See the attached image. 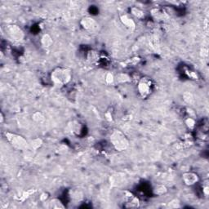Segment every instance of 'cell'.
<instances>
[{
	"mask_svg": "<svg viewBox=\"0 0 209 209\" xmlns=\"http://www.w3.org/2000/svg\"><path fill=\"white\" fill-rule=\"evenodd\" d=\"M72 73L69 69L64 67H57L51 73V80L55 85L64 86L70 82Z\"/></svg>",
	"mask_w": 209,
	"mask_h": 209,
	"instance_id": "1",
	"label": "cell"
},
{
	"mask_svg": "<svg viewBox=\"0 0 209 209\" xmlns=\"http://www.w3.org/2000/svg\"><path fill=\"white\" fill-rule=\"evenodd\" d=\"M110 142L113 145L114 148L118 151H124L127 149L129 142L124 133L118 130H115L110 136Z\"/></svg>",
	"mask_w": 209,
	"mask_h": 209,
	"instance_id": "2",
	"label": "cell"
},
{
	"mask_svg": "<svg viewBox=\"0 0 209 209\" xmlns=\"http://www.w3.org/2000/svg\"><path fill=\"white\" fill-rule=\"evenodd\" d=\"M6 137L15 148L22 150V149H25L28 146V142L26 141V140L21 136L8 132V133H6Z\"/></svg>",
	"mask_w": 209,
	"mask_h": 209,
	"instance_id": "3",
	"label": "cell"
},
{
	"mask_svg": "<svg viewBox=\"0 0 209 209\" xmlns=\"http://www.w3.org/2000/svg\"><path fill=\"white\" fill-rule=\"evenodd\" d=\"M152 88L151 79L148 78H142L139 81L137 85L138 92L142 97H146L150 94Z\"/></svg>",
	"mask_w": 209,
	"mask_h": 209,
	"instance_id": "4",
	"label": "cell"
},
{
	"mask_svg": "<svg viewBox=\"0 0 209 209\" xmlns=\"http://www.w3.org/2000/svg\"><path fill=\"white\" fill-rule=\"evenodd\" d=\"M8 32L10 37L15 41H21L24 38V32L17 25H10L8 29Z\"/></svg>",
	"mask_w": 209,
	"mask_h": 209,
	"instance_id": "5",
	"label": "cell"
},
{
	"mask_svg": "<svg viewBox=\"0 0 209 209\" xmlns=\"http://www.w3.org/2000/svg\"><path fill=\"white\" fill-rule=\"evenodd\" d=\"M198 180H199V178H198V174L192 172H187L183 173V175H182V181L186 185H189V186H191V185H194L196 183H198Z\"/></svg>",
	"mask_w": 209,
	"mask_h": 209,
	"instance_id": "6",
	"label": "cell"
},
{
	"mask_svg": "<svg viewBox=\"0 0 209 209\" xmlns=\"http://www.w3.org/2000/svg\"><path fill=\"white\" fill-rule=\"evenodd\" d=\"M81 25L85 30L89 31H96L98 28V24L97 22L91 17H85L81 21Z\"/></svg>",
	"mask_w": 209,
	"mask_h": 209,
	"instance_id": "7",
	"label": "cell"
},
{
	"mask_svg": "<svg viewBox=\"0 0 209 209\" xmlns=\"http://www.w3.org/2000/svg\"><path fill=\"white\" fill-rule=\"evenodd\" d=\"M120 21H121L122 23H123L126 27L128 28V29H131V30L135 29V22H134V21H133L132 18H130L128 16H127V15L122 16V17H120Z\"/></svg>",
	"mask_w": 209,
	"mask_h": 209,
	"instance_id": "8",
	"label": "cell"
},
{
	"mask_svg": "<svg viewBox=\"0 0 209 209\" xmlns=\"http://www.w3.org/2000/svg\"><path fill=\"white\" fill-rule=\"evenodd\" d=\"M167 191H168V190H167L165 185H156L153 189V192H154V195L159 196L165 195Z\"/></svg>",
	"mask_w": 209,
	"mask_h": 209,
	"instance_id": "9",
	"label": "cell"
},
{
	"mask_svg": "<svg viewBox=\"0 0 209 209\" xmlns=\"http://www.w3.org/2000/svg\"><path fill=\"white\" fill-rule=\"evenodd\" d=\"M41 43L44 47H51L53 43V40H52V36L48 34H45L42 37Z\"/></svg>",
	"mask_w": 209,
	"mask_h": 209,
	"instance_id": "10",
	"label": "cell"
},
{
	"mask_svg": "<svg viewBox=\"0 0 209 209\" xmlns=\"http://www.w3.org/2000/svg\"><path fill=\"white\" fill-rule=\"evenodd\" d=\"M48 204H49L48 207L50 208H64L65 207L62 203L57 198H53V199L50 201Z\"/></svg>",
	"mask_w": 209,
	"mask_h": 209,
	"instance_id": "11",
	"label": "cell"
},
{
	"mask_svg": "<svg viewBox=\"0 0 209 209\" xmlns=\"http://www.w3.org/2000/svg\"><path fill=\"white\" fill-rule=\"evenodd\" d=\"M183 99L188 104H193L195 103V97L193 96V94L190 92H185L183 94Z\"/></svg>",
	"mask_w": 209,
	"mask_h": 209,
	"instance_id": "12",
	"label": "cell"
},
{
	"mask_svg": "<svg viewBox=\"0 0 209 209\" xmlns=\"http://www.w3.org/2000/svg\"><path fill=\"white\" fill-rule=\"evenodd\" d=\"M131 13L138 19H140V18H142L144 17V11L142 10H140V8H137V7H133V8H131Z\"/></svg>",
	"mask_w": 209,
	"mask_h": 209,
	"instance_id": "13",
	"label": "cell"
},
{
	"mask_svg": "<svg viewBox=\"0 0 209 209\" xmlns=\"http://www.w3.org/2000/svg\"><path fill=\"white\" fill-rule=\"evenodd\" d=\"M79 126L80 124L78 122L73 121L68 125V127H69V130L71 132V133H74V132H77L79 130Z\"/></svg>",
	"mask_w": 209,
	"mask_h": 209,
	"instance_id": "14",
	"label": "cell"
},
{
	"mask_svg": "<svg viewBox=\"0 0 209 209\" xmlns=\"http://www.w3.org/2000/svg\"><path fill=\"white\" fill-rule=\"evenodd\" d=\"M32 118H33L34 121L37 122V123H41V122H43L44 120V116L41 112L37 111V112L33 114Z\"/></svg>",
	"mask_w": 209,
	"mask_h": 209,
	"instance_id": "15",
	"label": "cell"
},
{
	"mask_svg": "<svg viewBox=\"0 0 209 209\" xmlns=\"http://www.w3.org/2000/svg\"><path fill=\"white\" fill-rule=\"evenodd\" d=\"M114 79L117 80V82L118 83H126L127 81H129L130 78L125 74H119L117 78H114Z\"/></svg>",
	"mask_w": 209,
	"mask_h": 209,
	"instance_id": "16",
	"label": "cell"
},
{
	"mask_svg": "<svg viewBox=\"0 0 209 209\" xmlns=\"http://www.w3.org/2000/svg\"><path fill=\"white\" fill-rule=\"evenodd\" d=\"M185 124H186V126L190 128V129H193L194 127H195V119L192 118H188L186 120H185Z\"/></svg>",
	"mask_w": 209,
	"mask_h": 209,
	"instance_id": "17",
	"label": "cell"
},
{
	"mask_svg": "<svg viewBox=\"0 0 209 209\" xmlns=\"http://www.w3.org/2000/svg\"><path fill=\"white\" fill-rule=\"evenodd\" d=\"M41 146H42V140L41 139H39V138L34 139V140L31 142V146H32L34 149H38Z\"/></svg>",
	"mask_w": 209,
	"mask_h": 209,
	"instance_id": "18",
	"label": "cell"
},
{
	"mask_svg": "<svg viewBox=\"0 0 209 209\" xmlns=\"http://www.w3.org/2000/svg\"><path fill=\"white\" fill-rule=\"evenodd\" d=\"M98 59V56H97V53L96 52H90L89 54H88V60L91 61L92 62H94L96 61V60Z\"/></svg>",
	"mask_w": 209,
	"mask_h": 209,
	"instance_id": "19",
	"label": "cell"
},
{
	"mask_svg": "<svg viewBox=\"0 0 209 209\" xmlns=\"http://www.w3.org/2000/svg\"><path fill=\"white\" fill-rule=\"evenodd\" d=\"M114 81V75L111 73H108L107 74H106V76H105V82L108 83V84H110V83H112Z\"/></svg>",
	"mask_w": 209,
	"mask_h": 209,
	"instance_id": "20",
	"label": "cell"
},
{
	"mask_svg": "<svg viewBox=\"0 0 209 209\" xmlns=\"http://www.w3.org/2000/svg\"><path fill=\"white\" fill-rule=\"evenodd\" d=\"M179 204H180V203H178V200L175 199V200L172 201L171 203H169L168 207H172V208H176V207H180Z\"/></svg>",
	"mask_w": 209,
	"mask_h": 209,
	"instance_id": "21",
	"label": "cell"
},
{
	"mask_svg": "<svg viewBox=\"0 0 209 209\" xmlns=\"http://www.w3.org/2000/svg\"><path fill=\"white\" fill-rule=\"evenodd\" d=\"M105 117H106V118H107L109 121H111V120H112V115H111V114H110V112L105 114Z\"/></svg>",
	"mask_w": 209,
	"mask_h": 209,
	"instance_id": "22",
	"label": "cell"
},
{
	"mask_svg": "<svg viewBox=\"0 0 209 209\" xmlns=\"http://www.w3.org/2000/svg\"><path fill=\"white\" fill-rule=\"evenodd\" d=\"M47 198V194H46V193H44V194H43L41 196V200L42 201H45L46 199Z\"/></svg>",
	"mask_w": 209,
	"mask_h": 209,
	"instance_id": "23",
	"label": "cell"
},
{
	"mask_svg": "<svg viewBox=\"0 0 209 209\" xmlns=\"http://www.w3.org/2000/svg\"><path fill=\"white\" fill-rule=\"evenodd\" d=\"M204 194H205L206 195H208V187L204 188Z\"/></svg>",
	"mask_w": 209,
	"mask_h": 209,
	"instance_id": "24",
	"label": "cell"
}]
</instances>
